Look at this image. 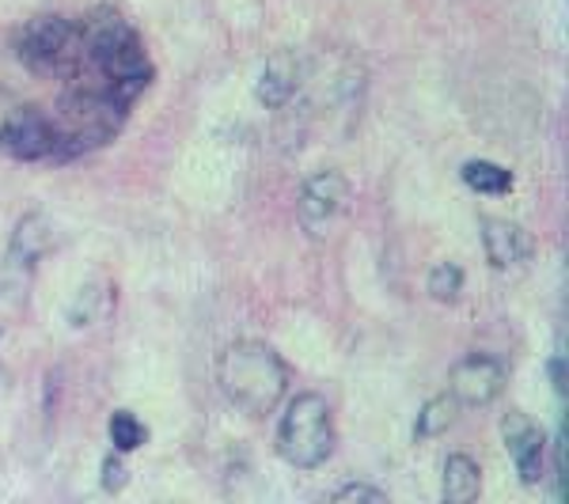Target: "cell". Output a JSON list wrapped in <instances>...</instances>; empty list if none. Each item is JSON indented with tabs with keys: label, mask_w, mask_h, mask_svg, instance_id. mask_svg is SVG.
Returning a JSON list of instances; mask_svg holds the SVG:
<instances>
[{
	"label": "cell",
	"mask_w": 569,
	"mask_h": 504,
	"mask_svg": "<svg viewBox=\"0 0 569 504\" xmlns=\"http://www.w3.org/2000/svg\"><path fill=\"white\" fill-rule=\"evenodd\" d=\"M217 384L228 402L247 418H266L281 406V395L289 387V368L281 356L263 341H232L217 364Z\"/></svg>",
	"instance_id": "1"
},
{
	"label": "cell",
	"mask_w": 569,
	"mask_h": 504,
	"mask_svg": "<svg viewBox=\"0 0 569 504\" xmlns=\"http://www.w3.org/2000/svg\"><path fill=\"white\" fill-rule=\"evenodd\" d=\"M335 452V421H330V406L320 395L304 391L297 395L281 413L278 425V455L284 462L300 470H312L330 459Z\"/></svg>",
	"instance_id": "2"
},
{
	"label": "cell",
	"mask_w": 569,
	"mask_h": 504,
	"mask_svg": "<svg viewBox=\"0 0 569 504\" xmlns=\"http://www.w3.org/2000/svg\"><path fill=\"white\" fill-rule=\"evenodd\" d=\"M121 118H126V107L111 99V92H80L72 99H65L61 118H54V160H69L80 156V152L95 149L107 137L118 133Z\"/></svg>",
	"instance_id": "3"
},
{
	"label": "cell",
	"mask_w": 569,
	"mask_h": 504,
	"mask_svg": "<svg viewBox=\"0 0 569 504\" xmlns=\"http://www.w3.org/2000/svg\"><path fill=\"white\" fill-rule=\"evenodd\" d=\"M501 441H506V452L512 467H516L520 482L535 485L547 474V433L539 429V421H532L520 410H509L506 421H501Z\"/></svg>",
	"instance_id": "4"
},
{
	"label": "cell",
	"mask_w": 569,
	"mask_h": 504,
	"mask_svg": "<svg viewBox=\"0 0 569 504\" xmlns=\"http://www.w3.org/2000/svg\"><path fill=\"white\" fill-rule=\"evenodd\" d=\"M54 118L35 107H20L0 126V152L12 160H46L54 156Z\"/></svg>",
	"instance_id": "5"
},
{
	"label": "cell",
	"mask_w": 569,
	"mask_h": 504,
	"mask_svg": "<svg viewBox=\"0 0 569 504\" xmlns=\"http://www.w3.org/2000/svg\"><path fill=\"white\" fill-rule=\"evenodd\" d=\"M349 201V183L341 171H315L304 186H300V201H297V216L304 224V232L323 235L335 216L341 213V206Z\"/></svg>",
	"instance_id": "6"
},
{
	"label": "cell",
	"mask_w": 569,
	"mask_h": 504,
	"mask_svg": "<svg viewBox=\"0 0 569 504\" xmlns=\"http://www.w3.org/2000/svg\"><path fill=\"white\" fill-rule=\"evenodd\" d=\"M72 38H77V31H72V23L65 15H35L20 31V50L15 54H20V61L27 69H54L69 54Z\"/></svg>",
	"instance_id": "7"
},
{
	"label": "cell",
	"mask_w": 569,
	"mask_h": 504,
	"mask_svg": "<svg viewBox=\"0 0 569 504\" xmlns=\"http://www.w3.org/2000/svg\"><path fill=\"white\" fill-rule=\"evenodd\" d=\"M449 384H452V398L460 406H490L501 395V387H506V368L493 356L471 353L460 364H452Z\"/></svg>",
	"instance_id": "8"
},
{
	"label": "cell",
	"mask_w": 569,
	"mask_h": 504,
	"mask_svg": "<svg viewBox=\"0 0 569 504\" xmlns=\"http://www.w3.org/2000/svg\"><path fill=\"white\" fill-rule=\"evenodd\" d=\"M483 250H486V258H490V266L509 270V266H520V262L532 258L535 243L520 224L498 221V216H486L483 221Z\"/></svg>",
	"instance_id": "9"
},
{
	"label": "cell",
	"mask_w": 569,
	"mask_h": 504,
	"mask_svg": "<svg viewBox=\"0 0 569 504\" xmlns=\"http://www.w3.org/2000/svg\"><path fill=\"white\" fill-rule=\"evenodd\" d=\"M57 243V232L50 224V216L43 213H23L20 221H15L12 235H8V258H15V262L23 266H38L46 255L54 250Z\"/></svg>",
	"instance_id": "10"
},
{
	"label": "cell",
	"mask_w": 569,
	"mask_h": 504,
	"mask_svg": "<svg viewBox=\"0 0 569 504\" xmlns=\"http://www.w3.org/2000/svg\"><path fill=\"white\" fill-rule=\"evenodd\" d=\"M483 493V470L471 455L452 452L444 459V501L449 504H475Z\"/></svg>",
	"instance_id": "11"
},
{
	"label": "cell",
	"mask_w": 569,
	"mask_h": 504,
	"mask_svg": "<svg viewBox=\"0 0 569 504\" xmlns=\"http://www.w3.org/2000/svg\"><path fill=\"white\" fill-rule=\"evenodd\" d=\"M111 304H114V292L107 281H88L84 289L72 296L69 304V323L77 330H88V327H100L103 319L111 315Z\"/></svg>",
	"instance_id": "12"
},
{
	"label": "cell",
	"mask_w": 569,
	"mask_h": 504,
	"mask_svg": "<svg viewBox=\"0 0 569 504\" xmlns=\"http://www.w3.org/2000/svg\"><path fill=\"white\" fill-rule=\"evenodd\" d=\"M292 92H297V69H292V61H281V57L266 65V72L258 77V84H255L258 103L270 107V110H281L284 103L292 99Z\"/></svg>",
	"instance_id": "13"
},
{
	"label": "cell",
	"mask_w": 569,
	"mask_h": 504,
	"mask_svg": "<svg viewBox=\"0 0 569 504\" xmlns=\"http://www.w3.org/2000/svg\"><path fill=\"white\" fill-rule=\"evenodd\" d=\"M463 183L475 194H493L498 198V194L512 190V171L490 164V160H471V164H463Z\"/></svg>",
	"instance_id": "14"
},
{
	"label": "cell",
	"mask_w": 569,
	"mask_h": 504,
	"mask_svg": "<svg viewBox=\"0 0 569 504\" xmlns=\"http://www.w3.org/2000/svg\"><path fill=\"white\" fill-rule=\"evenodd\" d=\"M31 278H35V266H23L4 255V262H0V300L12 307H23L31 292Z\"/></svg>",
	"instance_id": "15"
},
{
	"label": "cell",
	"mask_w": 569,
	"mask_h": 504,
	"mask_svg": "<svg viewBox=\"0 0 569 504\" xmlns=\"http://www.w3.org/2000/svg\"><path fill=\"white\" fill-rule=\"evenodd\" d=\"M455 410H460V402H455L452 395L433 398V402L421 406V413H418V429H414V433H418L421 441H426V436H441L444 429H452V425H455Z\"/></svg>",
	"instance_id": "16"
},
{
	"label": "cell",
	"mask_w": 569,
	"mask_h": 504,
	"mask_svg": "<svg viewBox=\"0 0 569 504\" xmlns=\"http://www.w3.org/2000/svg\"><path fill=\"white\" fill-rule=\"evenodd\" d=\"M144 441H149V429L137 421V413H129V410H114L111 413V444H114V452H137Z\"/></svg>",
	"instance_id": "17"
},
{
	"label": "cell",
	"mask_w": 569,
	"mask_h": 504,
	"mask_svg": "<svg viewBox=\"0 0 569 504\" xmlns=\"http://www.w3.org/2000/svg\"><path fill=\"white\" fill-rule=\"evenodd\" d=\"M463 292V270L455 262H441L429 273V296L441 300V304H455Z\"/></svg>",
	"instance_id": "18"
},
{
	"label": "cell",
	"mask_w": 569,
	"mask_h": 504,
	"mask_svg": "<svg viewBox=\"0 0 569 504\" xmlns=\"http://www.w3.org/2000/svg\"><path fill=\"white\" fill-rule=\"evenodd\" d=\"M555 501H566L569 497V429L562 421L558 429V441H555Z\"/></svg>",
	"instance_id": "19"
},
{
	"label": "cell",
	"mask_w": 569,
	"mask_h": 504,
	"mask_svg": "<svg viewBox=\"0 0 569 504\" xmlns=\"http://www.w3.org/2000/svg\"><path fill=\"white\" fill-rule=\"evenodd\" d=\"M335 504H349V501H364V504H387V493L376 490V485H364V482H349V485H338V490H330V497Z\"/></svg>",
	"instance_id": "20"
},
{
	"label": "cell",
	"mask_w": 569,
	"mask_h": 504,
	"mask_svg": "<svg viewBox=\"0 0 569 504\" xmlns=\"http://www.w3.org/2000/svg\"><path fill=\"white\" fill-rule=\"evenodd\" d=\"M126 482H129V470H126V462L118 459V452L107 455V459H103V490L118 493Z\"/></svg>",
	"instance_id": "21"
},
{
	"label": "cell",
	"mask_w": 569,
	"mask_h": 504,
	"mask_svg": "<svg viewBox=\"0 0 569 504\" xmlns=\"http://www.w3.org/2000/svg\"><path fill=\"white\" fill-rule=\"evenodd\" d=\"M547 372H550V387H555V395L566 402V356L562 353L550 356V368Z\"/></svg>",
	"instance_id": "22"
}]
</instances>
